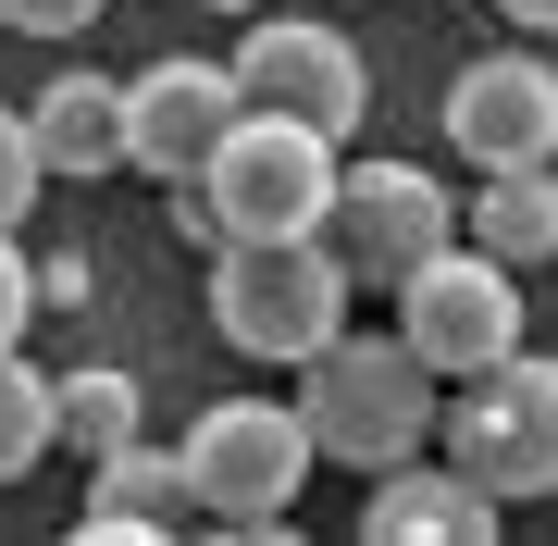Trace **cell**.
<instances>
[{"label": "cell", "instance_id": "1", "mask_svg": "<svg viewBox=\"0 0 558 546\" xmlns=\"http://www.w3.org/2000/svg\"><path fill=\"white\" fill-rule=\"evenodd\" d=\"M336 162H348V149L323 137V124L236 100V124L211 137V162L174 174V223H186L199 248H236V236H323Z\"/></svg>", "mask_w": 558, "mask_h": 546}, {"label": "cell", "instance_id": "2", "mask_svg": "<svg viewBox=\"0 0 558 546\" xmlns=\"http://www.w3.org/2000/svg\"><path fill=\"white\" fill-rule=\"evenodd\" d=\"M435 410H447V373L385 324V336H323L299 361V423H311V460L336 472H398L435 447Z\"/></svg>", "mask_w": 558, "mask_h": 546}, {"label": "cell", "instance_id": "3", "mask_svg": "<svg viewBox=\"0 0 558 546\" xmlns=\"http://www.w3.org/2000/svg\"><path fill=\"white\" fill-rule=\"evenodd\" d=\"M348 299L360 286L336 274L323 236H236V248H211V336L236 348V361L299 373L323 336H348Z\"/></svg>", "mask_w": 558, "mask_h": 546}, {"label": "cell", "instance_id": "4", "mask_svg": "<svg viewBox=\"0 0 558 546\" xmlns=\"http://www.w3.org/2000/svg\"><path fill=\"white\" fill-rule=\"evenodd\" d=\"M174 472H186L199 534H286V509L311 485V423H299V398H211L186 423Z\"/></svg>", "mask_w": 558, "mask_h": 546}, {"label": "cell", "instance_id": "5", "mask_svg": "<svg viewBox=\"0 0 558 546\" xmlns=\"http://www.w3.org/2000/svg\"><path fill=\"white\" fill-rule=\"evenodd\" d=\"M435 447L472 472L484 497H558V361L546 348H509V361L459 373L435 410Z\"/></svg>", "mask_w": 558, "mask_h": 546}, {"label": "cell", "instance_id": "6", "mask_svg": "<svg viewBox=\"0 0 558 546\" xmlns=\"http://www.w3.org/2000/svg\"><path fill=\"white\" fill-rule=\"evenodd\" d=\"M398 336H410L447 385L484 373V361H509V348H521V274L497 262V248H472V236L422 248V262L398 274Z\"/></svg>", "mask_w": 558, "mask_h": 546}, {"label": "cell", "instance_id": "7", "mask_svg": "<svg viewBox=\"0 0 558 546\" xmlns=\"http://www.w3.org/2000/svg\"><path fill=\"white\" fill-rule=\"evenodd\" d=\"M236 100L260 112H299L323 124V137H360V112H373V62H360V38H336L323 13H248L236 38Z\"/></svg>", "mask_w": 558, "mask_h": 546}, {"label": "cell", "instance_id": "8", "mask_svg": "<svg viewBox=\"0 0 558 546\" xmlns=\"http://www.w3.org/2000/svg\"><path fill=\"white\" fill-rule=\"evenodd\" d=\"M447 236H459V211H447V186L422 162H336L323 248H336L348 286H385V299H398V274L422 262V248H447Z\"/></svg>", "mask_w": 558, "mask_h": 546}, {"label": "cell", "instance_id": "9", "mask_svg": "<svg viewBox=\"0 0 558 546\" xmlns=\"http://www.w3.org/2000/svg\"><path fill=\"white\" fill-rule=\"evenodd\" d=\"M447 149L472 174H509V162H558V62L521 38V50H484L447 75Z\"/></svg>", "mask_w": 558, "mask_h": 546}, {"label": "cell", "instance_id": "10", "mask_svg": "<svg viewBox=\"0 0 558 546\" xmlns=\"http://www.w3.org/2000/svg\"><path fill=\"white\" fill-rule=\"evenodd\" d=\"M236 124V62H199V50H161L149 75H124V162L137 174H199L211 137Z\"/></svg>", "mask_w": 558, "mask_h": 546}, {"label": "cell", "instance_id": "11", "mask_svg": "<svg viewBox=\"0 0 558 546\" xmlns=\"http://www.w3.org/2000/svg\"><path fill=\"white\" fill-rule=\"evenodd\" d=\"M497 522H509V509L484 497L447 447L373 472V497H360V534H373V546H497Z\"/></svg>", "mask_w": 558, "mask_h": 546}, {"label": "cell", "instance_id": "12", "mask_svg": "<svg viewBox=\"0 0 558 546\" xmlns=\"http://www.w3.org/2000/svg\"><path fill=\"white\" fill-rule=\"evenodd\" d=\"M75 534H87V546H161V534H199L174 447H149V435L100 447V460H87V509H75Z\"/></svg>", "mask_w": 558, "mask_h": 546}, {"label": "cell", "instance_id": "13", "mask_svg": "<svg viewBox=\"0 0 558 546\" xmlns=\"http://www.w3.org/2000/svg\"><path fill=\"white\" fill-rule=\"evenodd\" d=\"M25 137H38L50 174H112L124 162V75H50L38 100H25Z\"/></svg>", "mask_w": 558, "mask_h": 546}, {"label": "cell", "instance_id": "14", "mask_svg": "<svg viewBox=\"0 0 558 546\" xmlns=\"http://www.w3.org/2000/svg\"><path fill=\"white\" fill-rule=\"evenodd\" d=\"M459 236L497 248L509 274L558 262V162H509V174H484V186H472V211H459Z\"/></svg>", "mask_w": 558, "mask_h": 546}, {"label": "cell", "instance_id": "15", "mask_svg": "<svg viewBox=\"0 0 558 546\" xmlns=\"http://www.w3.org/2000/svg\"><path fill=\"white\" fill-rule=\"evenodd\" d=\"M50 435L62 447H87V460H100V447H124L137 435V373H50Z\"/></svg>", "mask_w": 558, "mask_h": 546}, {"label": "cell", "instance_id": "16", "mask_svg": "<svg viewBox=\"0 0 558 546\" xmlns=\"http://www.w3.org/2000/svg\"><path fill=\"white\" fill-rule=\"evenodd\" d=\"M50 373L25 361V348H0V485H25V472L50 460Z\"/></svg>", "mask_w": 558, "mask_h": 546}, {"label": "cell", "instance_id": "17", "mask_svg": "<svg viewBox=\"0 0 558 546\" xmlns=\"http://www.w3.org/2000/svg\"><path fill=\"white\" fill-rule=\"evenodd\" d=\"M50 186V162H38V137H25V112H0V223L25 236V199Z\"/></svg>", "mask_w": 558, "mask_h": 546}, {"label": "cell", "instance_id": "18", "mask_svg": "<svg viewBox=\"0 0 558 546\" xmlns=\"http://www.w3.org/2000/svg\"><path fill=\"white\" fill-rule=\"evenodd\" d=\"M25 324H38V262H25L13 223H0V348H25Z\"/></svg>", "mask_w": 558, "mask_h": 546}, {"label": "cell", "instance_id": "19", "mask_svg": "<svg viewBox=\"0 0 558 546\" xmlns=\"http://www.w3.org/2000/svg\"><path fill=\"white\" fill-rule=\"evenodd\" d=\"M0 25H13V38H87L100 0H0Z\"/></svg>", "mask_w": 558, "mask_h": 546}, {"label": "cell", "instance_id": "20", "mask_svg": "<svg viewBox=\"0 0 558 546\" xmlns=\"http://www.w3.org/2000/svg\"><path fill=\"white\" fill-rule=\"evenodd\" d=\"M509 13V38H558V0H497Z\"/></svg>", "mask_w": 558, "mask_h": 546}, {"label": "cell", "instance_id": "21", "mask_svg": "<svg viewBox=\"0 0 558 546\" xmlns=\"http://www.w3.org/2000/svg\"><path fill=\"white\" fill-rule=\"evenodd\" d=\"M211 13H260V0H211Z\"/></svg>", "mask_w": 558, "mask_h": 546}]
</instances>
